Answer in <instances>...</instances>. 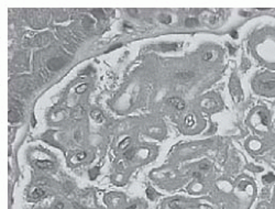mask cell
Listing matches in <instances>:
<instances>
[{"label": "cell", "instance_id": "obj_15", "mask_svg": "<svg viewBox=\"0 0 275 209\" xmlns=\"http://www.w3.org/2000/svg\"><path fill=\"white\" fill-rule=\"evenodd\" d=\"M263 179H264L266 183H272V182H274L275 181V176L273 175V174H267L266 176L263 177Z\"/></svg>", "mask_w": 275, "mask_h": 209}, {"label": "cell", "instance_id": "obj_23", "mask_svg": "<svg viewBox=\"0 0 275 209\" xmlns=\"http://www.w3.org/2000/svg\"><path fill=\"white\" fill-rule=\"evenodd\" d=\"M230 34H231V35H232L233 37H235H235H238V35H237V32H235V31H232V32L230 33Z\"/></svg>", "mask_w": 275, "mask_h": 209}, {"label": "cell", "instance_id": "obj_11", "mask_svg": "<svg viewBox=\"0 0 275 209\" xmlns=\"http://www.w3.org/2000/svg\"><path fill=\"white\" fill-rule=\"evenodd\" d=\"M263 88L266 89V90H271V89L275 88V80H267V82H265L263 84Z\"/></svg>", "mask_w": 275, "mask_h": 209}, {"label": "cell", "instance_id": "obj_19", "mask_svg": "<svg viewBox=\"0 0 275 209\" xmlns=\"http://www.w3.org/2000/svg\"><path fill=\"white\" fill-rule=\"evenodd\" d=\"M211 56H212L211 53H207V54L204 55V59H205V61H209V59H211Z\"/></svg>", "mask_w": 275, "mask_h": 209}, {"label": "cell", "instance_id": "obj_22", "mask_svg": "<svg viewBox=\"0 0 275 209\" xmlns=\"http://www.w3.org/2000/svg\"><path fill=\"white\" fill-rule=\"evenodd\" d=\"M200 168H208L209 166H208V164L207 163H201L200 164V166H199Z\"/></svg>", "mask_w": 275, "mask_h": 209}, {"label": "cell", "instance_id": "obj_24", "mask_svg": "<svg viewBox=\"0 0 275 209\" xmlns=\"http://www.w3.org/2000/svg\"><path fill=\"white\" fill-rule=\"evenodd\" d=\"M120 46H121V45H120V44H119V45H115V46H113V47H111V49H109V51H112V50H115V49H118V47H120Z\"/></svg>", "mask_w": 275, "mask_h": 209}, {"label": "cell", "instance_id": "obj_6", "mask_svg": "<svg viewBox=\"0 0 275 209\" xmlns=\"http://www.w3.org/2000/svg\"><path fill=\"white\" fill-rule=\"evenodd\" d=\"M90 116H91V118L94 119V120H96L97 122H103L105 120V117L104 114H103V112L100 111V110H93L91 112H90Z\"/></svg>", "mask_w": 275, "mask_h": 209}, {"label": "cell", "instance_id": "obj_16", "mask_svg": "<svg viewBox=\"0 0 275 209\" xmlns=\"http://www.w3.org/2000/svg\"><path fill=\"white\" fill-rule=\"evenodd\" d=\"M146 195H148V197H149L150 199H153L154 196H155V191H154V189H152V188H148V189H146Z\"/></svg>", "mask_w": 275, "mask_h": 209}, {"label": "cell", "instance_id": "obj_17", "mask_svg": "<svg viewBox=\"0 0 275 209\" xmlns=\"http://www.w3.org/2000/svg\"><path fill=\"white\" fill-rule=\"evenodd\" d=\"M133 155H134V150H129L124 153V156H126L127 159H131Z\"/></svg>", "mask_w": 275, "mask_h": 209}, {"label": "cell", "instance_id": "obj_8", "mask_svg": "<svg viewBox=\"0 0 275 209\" xmlns=\"http://www.w3.org/2000/svg\"><path fill=\"white\" fill-rule=\"evenodd\" d=\"M176 76L180 79H189V78L194 77V73L190 71H180L176 74Z\"/></svg>", "mask_w": 275, "mask_h": 209}, {"label": "cell", "instance_id": "obj_3", "mask_svg": "<svg viewBox=\"0 0 275 209\" xmlns=\"http://www.w3.org/2000/svg\"><path fill=\"white\" fill-rule=\"evenodd\" d=\"M230 90L233 94V97L235 99V96L241 95V88H240V84L238 82V79L235 77L232 78V80L230 82Z\"/></svg>", "mask_w": 275, "mask_h": 209}, {"label": "cell", "instance_id": "obj_25", "mask_svg": "<svg viewBox=\"0 0 275 209\" xmlns=\"http://www.w3.org/2000/svg\"><path fill=\"white\" fill-rule=\"evenodd\" d=\"M136 208V205H132V206H130L129 208H127V209H135Z\"/></svg>", "mask_w": 275, "mask_h": 209}, {"label": "cell", "instance_id": "obj_5", "mask_svg": "<svg viewBox=\"0 0 275 209\" xmlns=\"http://www.w3.org/2000/svg\"><path fill=\"white\" fill-rule=\"evenodd\" d=\"M64 65V61L62 59H53L49 62V67L51 69H59Z\"/></svg>", "mask_w": 275, "mask_h": 209}, {"label": "cell", "instance_id": "obj_4", "mask_svg": "<svg viewBox=\"0 0 275 209\" xmlns=\"http://www.w3.org/2000/svg\"><path fill=\"white\" fill-rule=\"evenodd\" d=\"M180 46H182V43H163L161 45V49L167 52V51H176Z\"/></svg>", "mask_w": 275, "mask_h": 209}, {"label": "cell", "instance_id": "obj_12", "mask_svg": "<svg viewBox=\"0 0 275 209\" xmlns=\"http://www.w3.org/2000/svg\"><path fill=\"white\" fill-rule=\"evenodd\" d=\"M186 121V126L187 127H193L195 123V119H194V116H192V114H189V116H187L185 119Z\"/></svg>", "mask_w": 275, "mask_h": 209}, {"label": "cell", "instance_id": "obj_1", "mask_svg": "<svg viewBox=\"0 0 275 209\" xmlns=\"http://www.w3.org/2000/svg\"><path fill=\"white\" fill-rule=\"evenodd\" d=\"M10 109H9V121L10 122H18L23 118L22 107L19 104V102H14L13 100L10 101Z\"/></svg>", "mask_w": 275, "mask_h": 209}, {"label": "cell", "instance_id": "obj_21", "mask_svg": "<svg viewBox=\"0 0 275 209\" xmlns=\"http://www.w3.org/2000/svg\"><path fill=\"white\" fill-rule=\"evenodd\" d=\"M261 117H262V121H263V123L264 124H267V119L265 118V116L263 114H261Z\"/></svg>", "mask_w": 275, "mask_h": 209}, {"label": "cell", "instance_id": "obj_18", "mask_svg": "<svg viewBox=\"0 0 275 209\" xmlns=\"http://www.w3.org/2000/svg\"><path fill=\"white\" fill-rule=\"evenodd\" d=\"M76 156H77V160H84L86 157V153L85 152H83V153H78Z\"/></svg>", "mask_w": 275, "mask_h": 209}, {"label": "cell", "instance_id": "obj_9", "mask_svg": "<svg viewBox=\"0 0 275 209\" xmlns=\"http://www.w3.org/2000/svg\"><path fill=\"white\" fill-rule=\"evenodd\" d=\"M44 196H45V191H43V189H41V188H35L31 194V197L33 199H41V198H43Z\"/></svg>", "mask_w": 275, "mask_h": 209}, {"label": "cell", "instance_id": "obj_7", "mask_svg": "<svg viewBox=\"0 0 275 209\" xmlns=\"http://www.w3.org/2000/svg\"><path fill=\"white\" fill-rule=\"evenodd\" d=\"M35 165L39 168H43V169H49V168H52L54 163L51 162V161H37L35 162Z\"/></svg>", "mask_w": 275, "mask_h": 209}, {"label": "cell", "instance_id": "obj_14", "mask_svg": "<svg viewBox=\"0 0 275 209\" xmlns=\"http://www.w3.org/2000/svg\"><path fill=\"white\" fill-rule=\"evenodd\" d=\"M98 173H99V168H98V167H94L93 169H90V171H89V176H90V178H91V179H95Z\"/></svg>", "mask_w": 275, "mask_h": 209}, {"label": "cell", "instance_id": "obj_10", "mask_svg": "<svg viewBox=\"0 0 275 209\" xmlns=\"http://www.w3.org/2000/svg\"><path fill=\"white\" fill-rule=\"evenodd\" d=\"M185 24H186V27H194V25H197V24H198V20L196 18H188V19H186Z\"/></svg>", "mask_w": 275, "mask_h": 209}, {"label": "cell", "instance_id": "obj_13", "mask_svg": "<svg viewBox=\"0 0 275 209\" xmlns=\"http://www.w3.org/2000/svg\"><path fill=\"white\" fill-rule=\"evenodd\" d=\"M130 142H131L130 138H127L126 140H123L122 142H120V144H119V149H120V150H123L124 148H127V146L130 144Z\"/></svg>", "mask_w": 275, "mask_h": 209}, {"label": "cell", "instance_id": "obj_2", "mask_svg": "<svg viewBox=\"0 0 275 209\" xmlns=\"http://www.w3.org/2000/svg\"><path fill=\"white\" fill-rule=\"evenodd\" d=\"M167 102L170 104H172V106L177 110H183V109H185V107H186L185 101L183 99H180V98H178V97H172V98H170V99L167 100Z\"/></svg>", "mask_w": 275, "mask_h": 209}, {"label": "cell", "instance_id": "obj_20", "mask_svg": "<svg viewBox=\"0 0 275 209\" xmlns=\"http://www.w3.org/2000/svg\"><path fill=\"white\" fill-rule=\"evenodd\" d=\"M64 208V205L63 204H61V203H59V204L56 205L54 207V209H63Z\"/></svg>", "mask_w": 275, "mask_h": 209}]
</instances>
